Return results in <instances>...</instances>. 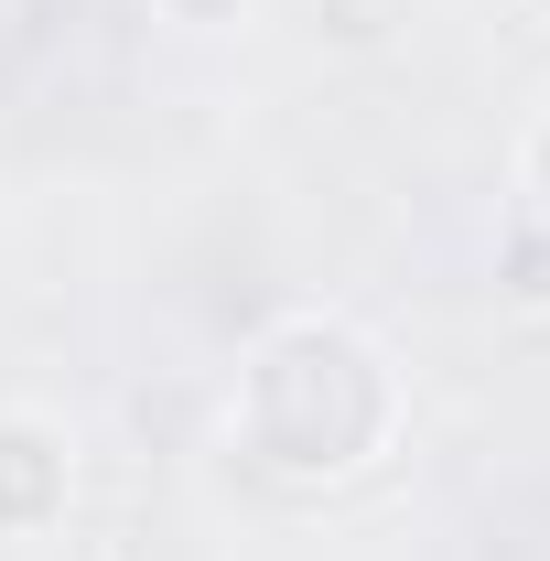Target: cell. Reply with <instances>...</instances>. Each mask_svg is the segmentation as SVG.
I'll use <instances>...</instances> for the list:
<instances>
[{
  "label": "cell",
  "instance_id": "obj_4",
  "mask_svg": "<svg viewBox=\"0 0 550 561\" xmlns=\"http://www.w3.org/2000/svg\"><path fill=\"white\" fill-rule=\"evenodd\" d=\"M518 22H540V33H550V0H518Z\"/></svg>",
  "mask_w": 550,
  "mask_h": 561
},
{
  "label": "cell",
  "instance_id": "obj_3",
  "mask_svg": "<svg viewBox=\"0 0 550 561\" xmlns=\"http://www.w3.org/2000/svg\"><path fill=\"white\" fill-rule=\"evenodd\" d=\"M173 11H184V22H216V0H173Z\"/></svg>",
  "mask_w": 550,
  "mask_h": 561
},
{
  "label": "cell",
  "instance_id": "obj_1",
  "mask_svg": "<svg viewBox=\"0 0 550 561\" xmlns=\"http://www.w3.org/2000/svg\"><path fill=\"white\" fill-rule=\"evenodd\" d=\"M389 443V367L345 324H280L249 356V454L280 476H356Z\"/></svg>",
  "mask_w": 550,
  "mask_h": 561
},
{
  "label": "cell",
  "instance_id": "obj_2",
  "mask_svg": "<svg viewBox=\"0 0 550 561\" xmlns=\"http://www.w3.org/2000/svg\"><path fill=\"white\" fill-rule=\"evenodd\" d=\"M66 507V454L44 421H0V529H44Z\"/></svg>",
  "mask_w": 550,
  "mask_h": 561
},
{
  "label": "cell",
  "instance_id": "obj_5",
  "mask_svg": "<svg viewBox=\"0 0 550 561\" xmlns=\"http://www.w3.org/2000/svg\"><path fill=\"white\" fill-rule=\"evenodd\" d=\"M540 184H550V130H540Z\"/></svg>",
  "mask_w": 550,
  "mask_h": 561
}]
</instances>
